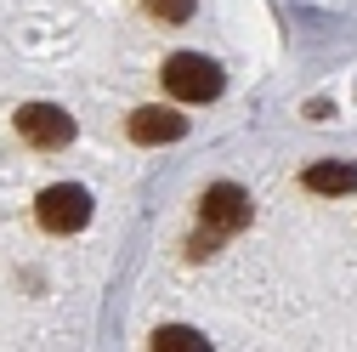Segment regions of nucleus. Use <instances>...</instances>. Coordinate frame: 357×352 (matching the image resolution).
<instances>
[{
  "label": "nucleus",
  "instance_id": "6e6552de",
  "mask_svg": "<svg viewBox=\"0 0 357 352\" xmlns=\"http://www.w3.org/2000/svg\"><path fill=\"white\" fill-rule=\"evenodd\" d=\"M142 6H148V17H159V23H188L199 0H142Z\"/></svg>",
  "mask_w": 357,
  "mask_h": 352
},
{
  "label": "nucleus",
  "instance_id": "20e7f679",
  "mask_svg": "<svg viewBox=\"0 0 357 352\" xmlns=\"http://www.w3.org/2000/svg\"><path fill=\"white\" fill-rule=\"evenodd\" d=\"M250 216H255V205H250V193H244L238 182H215V188H204V199H199V222L215 228V233L250 228Z\"/></svg>",
  "mask_w": 357,
  "mask_h": 352
},
{
  "label": "nucleus",
  "instance_id": "f257e3e1",
  "mask_svg": "<svg viewBox=\"0 0 357 352\" xmlns=\"http://www.w3.org/2000/svg\"><path fill=\"white\" fill-rule=\"evenodd\" d=\"M165 91L176 103H215L221 97V68L204 52H176L165 63Z\"/></svg>",
  "mask_w": 357,
  "mask_h": 352
},
{
  "label": "nucleus",
  "instance_id": "0eeeda50",
  "mask_svg": "<svg viewBox=\"0 0 357 352\" xmlns=\"http://www.w3.org/2000/svg\"><path fill=\"white\" fill-rule=\"evenodd\" d=\"M148 346H153V352H204L210 341H204L199 330H188V324H159Z\"/></svg>",
  "mask_w": 357,
  "mask_h": 352
},
{
  "label": "nucleus",
  "instance_id": "39448f33",
  "mask_svg": "<svg viewBox=\"0 0 357 352\" xmlns=\"http://www.w3.org/2000/svg\"><path fill=\"white\" fill-rule=\"evenodd\" d=\"M182 137H188V119L176 108H137V114H130V142H142V148L182 142Z\"/></svg>",
  "mask_w": 357,
  "mask_h": 352
},
{
  "label": "nucleus",
  "instance_id": "f03ea898",
  "mask_svg": "<svg viewBox=\"0 0 357 352\" xmlns=\"http://www.w3.org/2000/svg\"><path fill=\"white\" fill-rule=\"evenodd\" d=\"M34 216L46 233H79L85 222H91V193H85L79 182H57L34 199Z\"/></svg>",
  "mask_w": 357,
  "mask_h": 352
},
{
  "label": "nucleus",
  "instance_id": "423d86ee",
  "mask_svg": "<svg viewBox=\"0 0 357 352\" xmlns=\"http://www.w3.org/2000/svg\"><path fill=\"white\" fill-rule=\"evenodd\" d=\"M301 188L306 193H351L357 188V165H346V159H324V165H306V176H301Z\"/></svg>",
  "mask_w": 357,
  "mask_h": 352
},
{
  "label": "nucleus",
  "instance_id": "7ed1b4c3",
  "mask_svg": "<svg viewBox=\"0 0 357 352\" xmlns=\"http://www.w3.org/2000/svg\"><path fill=\"white\" fill-rule=\"evenodd\" d=\"M17 137L34 142L40 154H57V148L74 142V119H68L57 103H23V108H17Z\"/></svg>",
  "mask_w": 357,
  "mask_h": 352
}]
</instances>
